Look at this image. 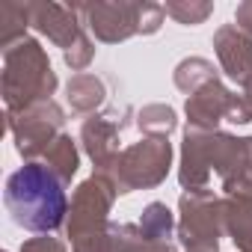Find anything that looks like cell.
<instances>
[{"instance_id": "6da1fadb", "label": "cell", "mask_w": 252, "mask_h": 252, "mask_svg": "<svg viewBox=\"0 0 252 252\" xmlns=\"http://www.w3.org/2000/svg\"><path fill=\"white\" fill-rule=\"evenodd\" d=\"M3 202L15 225L27 231H54L65 214V193L57 175L39 163L18 169L6 181Z\"/></svg>"}]
</instances>
